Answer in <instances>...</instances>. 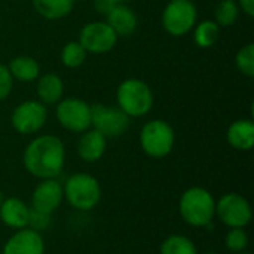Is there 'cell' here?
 Segmentation results:
<instances>
[{"label":"cell","mask_w":254,"mask_h":254,"mask_svg":"<svg viewBox=\"0 0 254 254\" xmlns=\"http://www.w3.org/2000/svg\"><path fill=\"white\" fill-rule=\"evenodd\" d=\"M65 162V147L57 135L45 134L31 140L22 155L24 168L36 179H57Z\"/></svg>","instance_id":"obj_1"},{"label":"cell","mask_w":254,"mask_h":254,"mask_svg":"<svg viewBox=\"0 0 254 254\" xmlns=\"http://www.w3.org/2000/svg\"><path fill=\"white\" fill-rule=\"evenodd\" d=\"M179 213L189 226L208 228L216 217V198L205 188H189L180 196Z\"/></svg>","instance_id":"obj_2"},{"label":"cell","mask_w":254,"mask_h":254,"mask_svg":"<svg viewBox=\"0 0 254 254\" xmlns=\"http://www.w3.org/2000/svg\"><path fill=\"white\" fill-rule=\"evenodd\" d=\"M65 201L77 211H91L101 201L100 182L88 173H76L63 185Z\"/></svg>","instance_id":"obj_3"},{"label":"cell","mask_w":254,"mask_h":254,"mask_svg":"<svg viewBox=\"0 0 254 254\" xmlns=\"http://www.w3.org/2000/svg\"><path fill=\"white\" fill-rule=\"evenodd\" d=\"M116 100L118 107L129 118H141L153 107V92L150 86L135 77L125 79L119 83Z\"/></svg>","instance_id":"obj_4"},{"label":"cell","mask_w":254,"mask_h":254,"mask_svg":"<svg viewBox=\"0 0 254 254\" xmlns=\"http://www.w3.org/2000/svg\"><path fill=\"white\" fill-rule=\"evenodd\" d=\"M174 129L168 122L162 119H153L146 122L140 131L141 150L150 158L159 159L168 156L174 147Z\"/></svg>","instance_id":"obj_5"},{"label":"cell","mask_w":254,"mask_h":254,"mask_svg":"<svg viewBox=\"0 0 254 254\" xmlns=\"http://www.w3.org/2000/svg\"><path fill=\"white\" fill-rule=\"evenodd\" d=\"M161 19L162 27L168 34L180 37L193 30L198 19V10L192 0H171L164 7Z\"/></svg>","instance_id":"obj_6"},{"label":"cell","mask_w":254,"mask_h":254,"mask_svg":"<svg viewBox=\"0 0 254 254\" xmlns=\"http://www.w3.org/2000/svg\"><path fill=\"white\" fill-rule=\"evenodd\" d=\"M216 216L229 229L246 228L253 219V210L246 196L237 192H229L216 201Z\"/></svg>","instance_id":"obj_7"},{"label":"cell","mask_w":254,"mask_h":254,"mask_svg":"<svg viewBox=\"0 0 254 254\" xmlns=\"http://www.w3.org/2000/svg\"><path fill=\"white\" fill-rule=\"evenodd\" d=\"M129 119L131 118L118 106H91V127H94V129L101 132L106 138L124 135L129 128Z\"/></svg>","instance_id":"obj_8"},{"label":"cell","mask_w":254,"mask_h":254,"mask_svg":"<svg viewBox=\"0 0 254 254\" xmlns=\"http://www.w3.org/2000/svg\"><path fill=\"white\" fill-rule=\"evenodd\" d=\"M55 116L60 125L76 134L91 128V106L80 98H64L57 103Z\"/></svg>","instance_id":"obj_9"},{"label":"cell","mask_w":254,"mask_h":254,"mask_svg":"<svg viewBox=\"0 0 254 254\" xmlns=\"http://www.w3.org/2000/svg\"><path fill=\"white\" fill-rule=\"evenodd\" d=\"M46 106L42 104L39 100H27L15 107L10 116V124L16 132L22 135H30L40 131L46 124Z\"/></svg>","instance_id":"obj_10"},{"label":"cell","mask_w":254,"mask_h":254,"mask_svg":"<svg viewBox=\"0 0 254 254\" xmlns=\"http://www.w3.org/2000/svg\"><path fill=\"white\" fill-rule=\"evenodd\" d=\"M77 42L83 46L86 52L106 54L115 48L118 42V34L112 30V27L107 22L94 21L86 24L80 30Z\"/></svg>","instance_id":"obj_11"},{"label":"cell","mask_w":254,"mask_h":254,"mask_svg":"<svg viewBox=\"0 0 254 254\" xmlns=\"http://www.w3.org/2000/svg\"><path fill=\"white\" fill-rule=\"evenodd\" d=\"M64 201V188L57 179H43L31 193V208L45 214H54Z\"/></svg>","instance_id":"obj_12"},{"label":"cell","mask_w":254,"mask_h":254,"mask_svg":"<svg viewBox=\"0 0 254 254\" xmlns=\"http://www.w3.org/2000/svg\"><path fill=\"white\" fill-rule=\"evenodd\" d=\"M1 254H45V240L40 232L22 228L9 237Z\"/></svg>","instance_id":"obj_13"},{"label":"cell","mask_w":254,"mask_h":254,"mask_svg":"<svg viewBox=\"0 0 254 254\" xmlns=\"http://www.w3.org/2000/svg\"><path fill=\"white\" fill-rule=\"evenodd\" d=\"M30 217V207L16 196L4 198L0 205V220L4 226L10 229L27 228Z\"/></svg>","instance_id":"obj_14"},{"label":"cell","mask_w":254,"mask_h":254,"mask_svg":"<svg viewBox=\"0 0 254 254\" xmlns=\"http://www.w3.org/2000/svg\"><path fill=\"white\" fill-rule=\"evenodd\" d=\"M107 149V138L97 129H88L82 132L77 141V153L82 161L92 164L103 158Z\"/></svg>","instance_id":"obj_15"},{"label":"cell","mask_w":254,"mask_h":254,"mask_svg":"<svg viewBox=\"0 0 254 254\" xmlns=\"http://www.w3.org/2000/svg\"><path fill=\"white\" fill-rule=\"evenodd\" d=\"M107 24L119 36H131L137 28V15L125 3L116 4L107 15Z\"/></svg>","instance_id":"obj_16"},{"label":"cell","mask_w":254,"mask_h":254,"mask_svg":"<svg viewBox=\"0 0 254 254\" xmlns=\"http://www.w3.org/2000/svg\"><path fill=\"white\" fill-rule=\"evenodd\" d=\"M229 146L237 150L247 152L254 146V124L250 119H238L231 124L226 131Z\"/></svg>","instance_id":"obj_17"},{"label":"cell","mask_w":254,"mask_h":254,"mask_svg":"<svg viewBox=\"0 0 254 254\" xmlns=\"http://www.w3.org/2000/svg\"><path fill=\"white\" fill-rule=\"evenodd\" d=\"M37 97L39 101L45 106L57 104L60 100H63L64 94V83L60 76L54 73H46L40 77H37Z\"/></svg>","instance_id":"obj_18"},{"label":"cell","mask_w":254,"mask_h":254,"mask_svg":"<svg viewBox=\"0 0 254 254\" xmlns=\"http://www.w3.org/2000/svg\"><path fill=\"white\" fill-rule=\"evenodd\" d=\"M7 68L12 77L19 82H33L40 74L39 63L33 57H28V55H19V57L12 58Z\"/></svg>","instance_id":"obj_19"},{"label":"cell","mask_w":254,"mask_h":254,"mask_svg":"<svg viewBox=\"0 0 254 254\" xmlns=\"http://www.w3.org/2000/svg\"><path fill=\"white\" fill-rule=\"evenodd\" d=\"M76 0H31L36 12L45 19H61L70 15Z\"/></svg>","instance_id":"obj_20"},{"label":"cell","mask_w":254,"mask_h":254,"mask_svg":"<svg viewBox=\"0 0 254 254\" xmlns=\"http://www.w3.org/2000/svg\"><path fill=\"white\" fill-rule=\"evenodd\" d=\"M159 253L161 254H198V249L195 246V243L185 237V235H170L167 237L161 247H159Z\"/></svg>","instance_id":"obj_21"},{"label":"cell","mask_w":254,"mask_h":254,"mask_svg":"<svg viewBox=\"0 0 254 254\" xmlns=\"http://www.w3.org/2000/svg\"><path fill=\"white\" fill-rule=\"evenodd\" d=\"M193 28H195V31H193V40L202 49H207V48L214 46L216 42L220 37V27L216 24V21H211V19L202 21V22H199Z\"/></svg>","instance_id":"obj_22"},{"label":"cell","mask_w":254,"mask_h":254,"mask_svg":"<svg viewBox=\"0 0 254 254\" xmlns=\"http://www.w3.org/2000/svg\"><path fill=\"white\" fill-rule=\"evenodd\" d=\"M240 10L235 0H222L216 7L214 21L219 27H231L237 22Z\"/></svg>","instance_id":"obj_23"},{"label":"cell","mask_w":254,"mask_h":254,"mask_svg":"<svg viewBox=\"0 0 254 254\" xmlns=\"http://www.w3.org/2000/svg\"><path fill=\"white\" fill-rule=\"evenodd\" d=\"M86 54L79 42H68L61 51V63L68 68H77L85 63Z\"/></svg>","instance_id":"obj_24"},{"label":"cell","mask_w":254,"mask_h":254,"mask_svg":"<svg viewBox=\"0 0 254 254\" xmlns=\"http://www.w3.org/2000/svg\"><path fill=\"white\" fill-rule=\"evenodd\" d=\"M235 64L237 68L247 77L254 76V45L247 43L244 45L235 57Z\"/></svg>","instance_id":"obj_25"},{"label":"cell","mask_w":254,"mask_h":254,"mask_svg":"<svg viewBox=\"0 0 254 254\" xmlns=\"http://www.w3.org/2000/svg\"><path fill=\"white\" fill-rule=\"evenodd\" d=\"M225 246L232 253L244 252L249 247V234L244 228H231L225 235Z\"/></svg>","instance_id":"obj_26"},{"label":"cell","mask_w":254,"mask_h":254,"mask_svg":"<svg viewBox=\"0 0 254 254\" xmlns=\"http://www.w3.org/2000/svg\"><path fill=\"white\" fill-rule=\"evenodd\" d=\"M51 216H52V214H45V213L36 211V210H33V208L30 207V217H28V225H27V228H30V229H33V231L42 234L43 231H46V229L51 226V223H52Z\"/></svg>","instance_id":"obj_27"},{"label":"cell","mask_w":254,"mask_h":254,"mask_svg":"<svg viewBox=\"0 0 254 254\" xmlns=\"http://www.w3.org/2000/svg\"><path fill=\"white\" fill-rule=\"evenodd\" d=\"M12 85H13V77L7 65L0 64V101L7 98V95L12 91Z\"/></svg>","instance_id":"obj_28"},{"label":"cell","mask_w":254,"mask_h":254,"mask_svg":"<svg viewBox=\"0 0 254 254\" xmlns=\"http://www.w3.org/2000/svg\"><path fill=\"white\" fill-rule=\"evenodd\" d=\"M116 4L119 3H116L115 0H94V7L101 15H107Z\"/></svg>","instance_id":"obj_29"},{"label":"cell","mask_w":254,"mask_h":254,"mask_svg":"<svg viewBox=\"0 0 254 254\" xmlns=\"http://www.w3.org/2000/svg\"><path fill=\"white\" fill-rule=\"evenodd\" d=\"M238 7L249 16H254V0H238Z\"/></svg>","instance_id":"obj_30"},{"label":"cell","mask_w":254,"mask_h":254,"mask_svg":"<svg viewBox=\"0 0 254 254\" xmlns=\"http://www.w3.org/2000/svg\"><path fill=\"white\" fill-rule=\"evenodd\" d=\"M3 199H4V196H3V192L0 190V205H1V202H3Z\"/></svg>","instance_id":"obj_31"},{"label":"cell","mask_w":254,"mask_h":254,"mask_svg":"<svg viewBox=\"0 0 254 254\" xmlns=\"http://www.w3.org/2000/svg\"><path fill=\"white\" fill-rule=\"evenodd\" d=\"M234 254H252V253H250V252H246V250H244V252H238V253H234Z\"/></svg>","instance_id":"obj_32"},{"label":"cell","mask_w":254,"mask_h":254,"mask_svg":"<svg viewBox=\"0 0 254 254\" xmlns=\"http://www.w3.org/2000/svg\"><path fill=\"white\" fill-rule=\"evenodd\" d=\"M116 3H125V1H128V0H115Z\"/></svg>","instance_id":"obj_33"},{"label":"cell","mask_w":254,"mask_h":254,"mask_svg":"<svg viewBox=\"0 0 254 254\" xmlns=\"http://www.w3.org/2000/svg\"><path fill=\"white\" fill-rule=\"evenodd\" d=\"M202 254H219V253H216V252H207V253H202Z\"/></svg>","instance_id":"obj_34"},{"label":"cell","mask_w":254,"mask_h":254,"mask_svg":"<svg viewBox=\"0 0 254 254\" xmlns=\"http://www.w3.org/2000/svg\"><path fill=\"white\" fill-rule=\"evenodd\" d=\"M0 254H1V253H0Z\"/></svg>","instance_id":"obj_35"}]
</instances>
